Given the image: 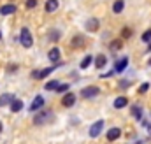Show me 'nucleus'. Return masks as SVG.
<instances>
[{"instance_id": "1", "label": "nucleus", "mask_w": 151, "mask_h": 144, "mask_svg": "<svg viewBox=\"0 0 151 144\" xmlns=\"http://www.w3.org/2000/svg\"><path fill=\"white\" fill-rule=\"evenodd\" d=\"M19 42H21V46H23V48H27V49L34 46V37H32L30 30H28L27 27H23V28H21V32H19Z\"/></svg>"}, {"instance_id": "2", "label": "nucleus", "mask_w": 151, "mask_h": 144, "mask_svg": "<svg viewBox=\"0 0 151 144\" xmlns=\"http://www.w3.org/2000/svg\"><path fill=\"white\" fill-rule=\"evenodd\" d=\"M53 118H55V116H53L51 111H40L39 114L34 116V125H46V123H49Z\"/></svg>"}, {"instance_id": "3", "label": "nucleus", "mask_w": 151, "mask_h": 144, "mask_svg": "<svg viewBox=\"0 0 151 144\" xmlns=\"http://www.w3.org/2000/svg\"><path fill=\"white\" fill-rule=\"evenodd\" d=\"M99 88L97 86H86L84 90H81V97L83 99H93V97H97L99 95Z\"/></svg>"}, {"instance_id": "4", "label": "nucleus", "mask_w": 151, "mask_h": 144, "mask_svg": "<svg viewBox=\"0 0 151 144\" xmlns=\"http://www.w3.org/2000/svg\"><path fill=\"white\" fill-rule=\"evenodd\" d=\"M102 128H104V121L102 120H99V121H95L91 127H90V137H99L100 135V132H102Z\"/></svg>"}, {"instance_id": "5", "label": "nucleus", "mask_w": 151, "mask_h": 144, "mask_svg": "<svg viewBox=\"0 0 151 144\" xmlns=\"http://www.w3.org/2000/svg\"><path fill=\"white\" fill-rule=\"evenodd\" d=\"M58 65H55V67H58ZM55 67H47V69H42V71H32V77L34 79H44L46 76H49L51 72L55 71Z\"/></svg>"}, {"instance_id": "6", "label": "nucleus", "mask_w": 151, "mask_h": 144, "mask_svg": "<svg viewBox=\"0 0 151 144\" xmlns=\"http://www.w3.org/2000/svg\"><path fill=\"white\" fill-rule=\"evenodd\" d=\"M84 27H86V30H88V32H97V30L100 28V21H99L97 18H90V19L86 21V25H84Z\"/></svg>"}, {"instance_id": "7", "label": "nucleus", "mask_w": 151, "mask_h": 144, "mask_svg": "<svg viewBox=\"0 0 151 144\" xmlns=\"http://www.w3.org/2000/svg\"><path fill=\"white\" fill-rule=\"evenodd\" d=\"M44 107V97H40V95H37V97H35V99H34V102H32V104H30V111H32V112H34V111H39V109H42Z\"/></svg>"}, {"instance_id": "8", "label": "nucleus", "mask_w": 151, "mask_h": 144, "mask_svg": "<svg viewBox=\"0 0 151 144\" xmlns=\"http://www.w3.org/2000/svg\"><path fill=\"white\" fill-rule=\"evenodd\" d=\"M16 12V5L14 4H5L0 7V14L2 16H9V14H14Z\"/></svg>"}, {"instance_id": "9", "label": "nucleus", "mask_w": 151, "mask_h": 144, "mask_svg": "<svg viewBox=\"0 0 151 144\" xmlns=\"http://www.w3.org/2000/svg\"><path fill=\"white\" fill-rule=\"evenodd\" d=\"M62 104H63L65 107H72V106L76 104V95L69 91V93H67V95H65V97L62 99Z\"/></svg>"}, {"instance_id": "10", "label": "nucleus", "mask_w": 151, "mask_h": 144, "mask_svg": "<svg viewBox=\"0 0 151 144\" xmlns=\"http://www.w3.org/2000/svg\"><path fill=\"white\" fill-rule=\"evenodd\" d=\"M12 100H14V95H12V93H4V95H0V107L11 106Z\"/></svg>"}, {"instance_id": "11", "label": "nucleus", "mask_w": 151, "mask_h": 144, "mask_svg": "<svg viewBox=\"0 0 151 144\" xmlns=\"http://www.w3.org/2000/svg\"><path fill=\"white\" fill-rule=\"evenodd\" d=\"M121 137V130L118 128V127H114L111 128L109 132H107V141H116V139H119Z\"/></svg>"}, {"instance_id": "12", "label": "nucleus", "mask_w": 151, "mask_h": 144, "mask_svg": "<svg viewBox=\"0 0 151 144\" xmlns=\"http://www.w3.org/2000/svg\"><path fill=\"white\" fill-rule=\"evenodd\" d=\"M47 58H49V62H58L60 60V49L58 48H51L49 53H47Z\"/></svg>"}, {"instance_id": "13", "label": "nucleus", "mask_w": 151, "mask_h": 144, "mask_svg": "<svg viewBox=\"0 0 151 144\" xmlns=\"http://www.w3.org/2000/svg\"><path fill=\"white\" fill-rule=\"evenodd\" d=\"M127 65H128V58H127V56H125V58H119V60L116 62V69H114V71L123 72L125 69H127Z\"/></svg>"}, {"instance_id": "14", "label": "nucleus", "mask_w": 151, "mask_h": 144, "mask_svg": "<svg viewBox=\"0 0 151 144\" xmlns=\"http://www.w3.org/2000/svg\"><path fill=\"white\" fill-rule=\"evenodd\" d=\"M44 9H46V12H55L58 9V0H47Z\"/></svg>"}, {"instance_id": "15", "label": "nucleus", "mask_w": 151, "mask_h": 144, "mask_svg": "<svg viewBox=\"0 0 151 144\" xmlns=\"http://www.w3.org/2000/svg\"><path fill=\"white\" fill-rule=\"evenodd\" d=\"M9 107H11V111H12V112H19V111L23 109V100L14 99V100L11 102V106H9Z\"/></svg>"}, {"instance_id": "16", "label": "nucleus", "mask_w": 151, "mask_h": 144, "mask_svg": "<svg viewBox=\"0 0 151 144\" xmlns=\"http://www.w3.org/2000/svg\"><path fill=\"white\" fill-rule=\"evenodd\" d=\"M72 48H83V44H84V37H83V34H77V35L72 39Z\"/></svg>"}, {"instance_id": "17", "label": "nucleus", "mask_w": 151, "mask_h": 144, "mask_svg": "<svg viewBox=\"0 0 151 144\" xmlns=\"http://www.w3.org/2000/svg\"><path fill=\"white\" fill-rule=\"evenodd\" d=\"M127 104H128V100H127V97H118V99H116V100H114V107L116 109H123L125 107V106H127Z\"/></svg>"}, {"instance_id": "18", "label": "nucleus", "mask_w": 151, "mask_h": 144, "mask_svg": "<svg viewBox=\"0 0 151 144\" xmlns=\"http://www.w3.org/2000/svg\"><path fill=\"white\" fill-rule=\"evenodd\" d=\"M106 63H107V58H106V55H99V56L95 58V65H97V69H102V67H106Z\"/></svg>"}, {"instance_id": "19", "label": "nucleus", "mask_w": 151, "mask_h": 144, "mask_svg": "<svg viewBox=\"0 0 151 144\" xmlns=\"http://www.w3.org/2000/svg\"><path fill=\"white\" fill-rule=\"evenodd\" d=\"M60 86V83L56 81V79H53V81H47L46 83V86H44V90H47V91H56V88Z\"/></svg>"}, {"instance_id": "20", "label": "nucleus", "mask_w": 151, "mask_h": 144, "mask_svg": "<svg viewBox=\"0 0 151 144\" xmlns=\"http://www.w3.org/2000/svg\"><path fill=\"white\" fill-rule=\"evenodd\" d=\"M123 9H125V2H123V0H116L114 5H113V11L116 12V14H119Z\"/></svg>"}, {"instance_id": "21", "label": "nucleus", "mask_w": 151, "mask_h": 144, "mask_svg": "<svg viewBox=\"0 0 151 144\" xmlns=\"http://www.w3.org/2000/svg\"><path fill=\"white\" fill-rule=\"evenodd\" d=\"M132 114H134L135 120H141V118H142V109L139 107V106H134V107H132Z\"/></svg>"}, {"instance_id": "22", "label": "nucleus", "mask_w": 151, "mask_h": 144, "mask_svg": "<svg viewBox=\"0 0 151 144\" xmlns=\"http://www.w3.org/2000/svg\"><path fill=\"white\" fill-rule=\"evenodd\" d=\"M91 62H93V56H90V55H88V56H84V60L81 62V69H88Z\"/></svg>"}, {"instance_id": "23", "label": "nucleus", "mask_w": 151, "mask_h": 144, "mask_svg": "<svg viewBox=\"0 0 151 144\" xmlns=\"http://www.w3.org/2000/svg\"><path fill=\"white\" fill-rule=\"evenodd\" d=\"M109 48H111V49H113V51H118V49H119V48H121V40H119V39H118V40H113V42H111V46H109Z\"/></svg>"}, {"instance_id": "24", "label": "nucleus", "mask_w": 151, "mask_h": 144, "mask_svg": "<svg viewBox=\"0 0 151 144\" xmlns=\"http://www.w3.org/2000/svg\"><path fill=\"white\" fill-rule=\"evenodd\" d=\"M121 37H123V39L132 37V30H130V28H123V30H121Z\"/></svg>"}, {"instance_id": "25", "label": "nucleus", "mask_w": 151, "mask_h": 144, "mask_svg": "<svg viewBox=\"0 0 151 144\" xmlns=\"http://www.w3.org/2000/svg\"><path fill=\"white\" fill-rule=\"evenodd\" d=\"M56 91H58V93H65V91H69V84H60V86L56 88Z\"/></svg>"}, {"instance_id": "26", "label": "nucleus", "mask_w": 151, "mask_h": 144, "mask_svg": "<svg viewBox=\"0 0 151 144\" xmlns=\"http://www.w3.org/2000/svg\"><path fill=\"white\" fill-rule=\"evenodd\" d=\"M142 40H144V42H150L151 40V30H146V32L142 34Z\"/></svg>"}, {"instance_id": "27", "label": "nucleus", "mask_w": 151, "mask_h": 144, "mask_svg": "<svg viewBox=\"0 0 151 144\" xmlns=\"http://www.w3.org/2000/svg\"><path fill=\"white\" fill-rule=\"evenodd\" d=\"M49 39H51V40H58V39H60V32H58V30H53L51 35H49Z\"/></svg>"}, {"instance_id": "28", "label": "nucleus", "mask_w": 151, "mask_h": 144, "mask_svg": "<svg viewBox=\"0 0 151 144\" xmlns=\"http://www.w3.org/2000/svg\"><path fill=\"white\" fill-rule=\"evenodd\" d=\"M150 90V84L148 83H144V84H141V88H139V93H146Z\"/></svg>"}, {"instance_id": "29", "label": "nucleus", "mask_w": 151, "mask_h": 144, "mask_svg": "<svg viewBox=\"0 0 151 144\" xmlns=\"http://www.w3.org/2000/svg\"><path fill=\"white\" fill-rule=\"evenodd\" d=\"M37 5V0H27V9H34Z\"/></svg>"}, {"instance_id": "30", "label": "nucleus", "mask_w": 151, "mask_h": 144, "mask_svg": "<svg viewBox=\"0 0 151 144\" xmlns=\"http://www.w3.org/2000/svg\"><path fill=\"white\" fill-rule=\"evenodd\" d=\"M119 86H121V88H123V86L127 88V86H130V81H119Z\"/></svg>"}, {"instance_id": "31", "label": "nucleus", "mask_w": 151, "mask_h": 144, "mask_svg": "<svg viewBox=\"0 0 151 144\" xmlns=\"http://www.w3.org/2000/svg\"><path fill=\"white\" fill-rule=\"evenodd\" d=\"M16 69H18V65H9L7 67V72H14Z\"/></svg>"}, {"instance_id": "32", "label": "nucleus", "mask_w": 151, "mask_h": 144, "mask_svg": "<svg viewBox=\"0 0 151 144\" xmlns=\"http://www.w3.org/2000/svg\"><path fill=\"white\" fill-rule=\"evenodd\" d=\"M2 130H4V125H2V121H0V134H2Z\"/></svg>"}, {"instance_id": "33", "label": "nucleus", "mask_w": 151, "mask_h": 144, "mask_svg": "<svg viewBox=\"0 0 151 144\" xmlns=\"http://www.w3.org/2000/svg\"><path fill=\"white\" fill-rule=\"evenodd\" d=\"M150 134H151V125H150Z\"/></svg>"}, {"instance_id": "34", "label": "nucleus", "mask_w": 151, "mask_h": 144, "mask_svg": "<svg viewBox=\"0 0 151 144\" xmlns=\"http://www.w3.org/2000/svg\"><path fill=\"white\" fill-rule=\"evenodd\" d=\"M0 39H2V32H0Z\"/></svg>"}]
</instances>
